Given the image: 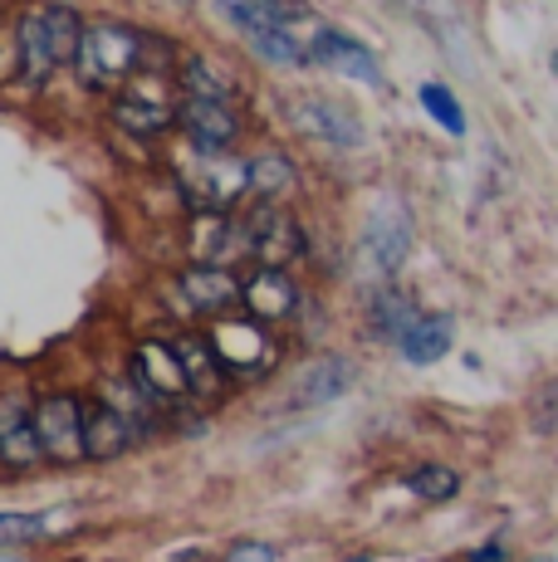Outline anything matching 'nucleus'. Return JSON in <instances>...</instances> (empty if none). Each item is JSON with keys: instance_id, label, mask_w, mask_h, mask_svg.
I'll return each instance as SVG.
<instances>
[{"instance_id": "obj_2", "label": "nucleus", "mask_w": 558, "mask_h": 562, "mask_svg": "<svg viewBox=\"0 0 558 562\" xmlns=\"http://www.w3.org/2000/svg\"><path fill=\"white\" fill-rule=\"evenodd\" d=\"M69 64L79 69V79L89 89H123V83L137 79V64H143V30L123 25V20L83 25Z\"/></svg>"}, {"instance_id": "obj_27", "label": "nucleus", "mask_w": 558, "mask_h": 562, "mask_svg": "<svg viewBox=\"0 0 558 562\" xmlns=\"http://www.w3.org/2000/svg\"><path fill=\"white\" fill-rule=\"evenodd\" d=\"M422 103H426V113H432L436 123H442L446 133H450V137H460V133H466V113H460L456 93H450L446 83H422Z\"/></svg>"}, {"instance_id": "obj_28", "label": "nucleus", "mask_w": 558, "mask_h": 562, "mask_svg": "<svg viewBox=\"0 0 558 562\" xmlns=\"http://www.w3.org/2000/svg\"><path fill=\"white\" fill-rule=\"evenodd\" d=\"M225 562H279V548L275 543H235Z\"/></svg>"}, {"instance_id": "obj_21", "label": "nucleus", "mask_w": 558, "mask_h": 562, "mask_svg": "<svg viewBox=\"0 0 558 562\" xmlns=\"http://www.w3.org/2000/svg\"><path fill=\"white\" fill-rule=\"evenodd\" d=\"M397 348H402V358L416 362V367L442 362L450 352V318H416L412 328L397 338Z\"/></svg>"}, {"instance_id": "obj_22", "label": "nucleus", "mask_w": 558, "mask_h": 562, "mask_svg": "<svg viewBox=\"0 0 558 562\" xmlns=\"http://www.w3.org/2000/svg\"><path fill=\"white\" fill-rule=\"evenodd\" d=\"M171 352H177V362H181V372H187V386H201V392H216L221 386V362H216V352H211V342L207 338H191V333H181L177 342H171Z\"/></svg>"}, {"instance_id": "obj_10", "label": "nucleus", "mask_w": 558, "mask_h": 562, "mask_svg": "<svg viewBox=\"0 0 558 562\" xmlns=\"http://www.w3.org/2000/svg\"><path fill=\"white\" fill-rule=\"evenodd\" d=\"M133 386L147 396H157V402H177V396L191 392L171 342H157V338H147L133 348Z\"/></svg>"}, {"instance_id": "obj_16", "label": "nucleus", "mask_w": 558, "mask_h": 562, "mask_svg": "<svg viewBox=\"0 0 558 562\" xmlns=\"http://www.w3.org/2000/svg\"><path fill=\"white\" fill-rule=\"evenodd\" d=\"M0 460L15 464V470H30L40 460L35 430H30V411L15 402V396H0Z\"/></svg>"}, {"instance_id": "obj_23", "label": "nucleus", "mask_w": 558, "mask_h": 562, "mask_svg": "<svg viewBox=\"0 0 558 562\" xmlns=\"http://www.w3.org/2000/svg\"><path fill=\"white\" fill-rule=\"evenodd\" d=\"M368 318H372V328H378L382 338H392V342H397L416 318H422V313H416V299H412V294H397V289H378V299H372Z\"/></svg>"}, {"instance_id": "obj_13", "label": "nucleus", "mask_w": 558, "mask_h": 562, "mask_svg": "<svg viewBox=\"0 0 558 562\" xmlns=\"http://www.w3.org/2000/svg\"><path fill=\"white\" fill-rule=\"evenodd\" d=\"M171 113H177V108L167 103V93L157 89V83H127V89L113 99V123L127 127V133H137V137L167 133Z\"/></svg>"}, {"instance_id": "obj_17", "label": "nucleus", "mask_w": 558, "mask_h": 562, "mask_svg": "<svg viewBox=\"0 0 558 562\" xmlns=\"http://www.w3.org/2000/svg\"><path fill=\"white\" fill-rule=\"evenodd\" d=\"M241 304L255 313V318H289L299 308V289L289 284L279 269H260L250 284L241 289Z\"/></svg>"}, {"instance_id": "obj_14", "label": "nucleus", "mask_w": 558, "mask_h": 562, "mask_svg": "<svg viewBox=\"0 0 558 562\" xmlns=\"http://www.w3.org/2000/svg\"><path fill=\"white\" fill-rule=\"evenodd\" d=\"M314 64H324V69L348 74V79H358V83H378V79H382V69H378V54H372L368 45H362V40L343 35L338 25H328V35L319 40Z\"/></svg>"}, {"instance_id": "obj_7", "label": "nucleus", "mask_w": 558, "mask_h": 562, "mask_svg": "<svg viewBox=\"0 0 558 562\" xmlns=\"http://www.w3.org/2000/svg\"><path fill=\"white\" fill-rule=\"evenodd\" d=\"M406 250H412V215H406V205L372 211L368 231H362V269L372 279H392L402 269Z\"/></svg>"}, {"instance_id": "obj_4", "label": "nucleus", "mask_w": 558, "mask_h": 562, "mask_svg": "<svg viewBox=\"0 0 558 562\" xmlns=\"http://www.w3.org/2000/svg\"><path fill=\"white\" fill-rule=\"evenodd\" d=\"M241 231H245V255L260 259V269H279L284 274V265H294L304 255L299 221L289 211H279V205H255V215L241 221Z\"/></svg>"}, {"instance_id": "obj_24", "label": "nucleus", "mask_w": 558, "mask_h": 562, "mask_svg": "<svg viewBox=\"0 0 558 562\" xmlns=\"http://www.w3.org/2000/svg\"><path fill=\"white\" fill-rule=\"evenodd\" d=\"M245 187L260 191V196H284L294 187V161L279 157V153H265L255 161H245Z\"/></svg>"}, {"instance_id": "obj_19", "label": "nucleus", "mask_w": 558, "mask_h": 562, "mask_svg": "<svg viewBox=\"0 0 558 562\" xmlns=\"http://www.w3.org/2000/svg\"><path fill=\"white\" fill-rule=\"evenodd\" d=\"M221 372H245V367L265 362V338L260 328H245V323H221V333L211 338Z\"/></svg>"}, {"instance_id": "obj_1", "label": "nucleus", "mask_w": 558, "mask_h": 562, "mask_svg": "<svg viewBox=\"0 0 558 562\" xmlns=\"http://www.w3.org/2000/svg\"><path fill=\"white\" fill-rule=\"evenodd\" d=\"M221 10L260 59L284 64V69H314L328 20L309 0H221Z\"/></svg>"}, {"instance_id": "obj_18", "label": "nucleus", "mask_w": 558, "mask_h": 562, "mask_svg": "<svg viewBox=\"0 0 558 562\" xmlns=\"http://www.w3.org/2000/svg\"><path fill=\"white\" fill-rule=\"evenodd\" d=\"M197 255H207L201 265H211V269H225L231 259H241L245 255V231H241V221H225V215H201L197 221Z\"/></svg>"}, {"instance_id": "obj_6", "label": "nucleus", "mask_w": 558, "mask_h": 562, "mask_svg": "<svg viewBox=\"0 0 558 562\" xmlns=\"http://www.w3.org/2000/svg\"><path fill=\"white\" fill-rule=\"evenodd\" d=\"M181 191L191 196V205H197L201 215H221V211H231L235 201L245 196V161L241 157H231V153H221V157H201L197 167L181 177Z\"/></svg>"}, {"instance_id": "obj_3", "label": "nucleus", "mask_w": 558, "mask_h": 562, "mask_svg": "<svg viewBox=\"0 0 558 562\" xmlns=\"http://www.w3.org/2000/svg\"><path fill=\"white\" fill-rule=\"evenodd\" d=\"M83 20L69 5H35L15 30V49H20V69L30 83H49L64 64L74 59Z\"/></svg>"}, {"instance_id": "obj_5", "label": "nucleus", "mask_w": 558, "mask_h": 562, "mask_svg": "<svg viewBox=\"0 0 558 562\" xmlns=\"http://www.w3.org/2000/svg\"><path fill=\"white\" fill-rule=\"evenodd\" d=\"M289 123H294L309 143H328V147H338V153L362 147V137H368L362 133V117L353 113L348 103L319 99V93H304V99L289 103Z\"/></svg>"}, {"instance_id": "obj_20", "label": "nucleus", "mask_w": 558, "mask_h": 562, "mask_svg": "<svg viewBox=\"0 0 558 562\" xmlns=\"http://www.w3.org/2000/svg\"><path fill=\"white\" fill-rule=\"evenodd\" d=\"M181 89H187V99H207V103H235V79L231 74H221L211 59H201V54H187L177 69Z\"/></svg>"}, {"instance_id": "obj_8", "label": "nucleus", "mask_w": 558, "mask_h": 562, "mask_svg": "<svg viewBox=\"0 0 558 562\" xmlns=\"http://www.w3.org/2000/svg\"><path fill=\"white\" fill-rule=\"evenodd\" d=\"M30 430H35V446H40V460H59V464H74L83 460L79 456V402L74 396H45L35 411H30Z\"/></svg>"}, {"instance_id": "obj_12", "label": "nucleus", "mask_w": 558, "mask_h": 562, "mask_svg": "<svg viewBox=\"0 0 558 562\" xmlns=\"http://www.w3.org/2000/svg\"><path fill=\"white\" fill-rule=\"evenodd\" d=\"M358 382V367H353L348 358H319L309 362L304 372L294 376V392H289V411H314V406H328L338 402L348 386Z\"/></svg>"}, {"instance_id": "obj_15", "label": "nucleus", "mask_w": 558, "mask_h": 562, "mask_svg": "<svg viewBox=\"0 0 558 562\" xmlns=\"http://www.w3.org/2000/svg\"><path fill=\"white\" fill-rule=\"evenodd\" d=\"M181 294H187L191 308L201 313H225L241 304V284H235L231 269H211V265H197L181 274Z\"/></svg>"}, {"instance_id": "obj_11", "label": "nucleus", "mask_w": 558, "mask_h": 562, "mask_svg": "<svg viewBox=\"0 0 558 562\" xmlns=\"http://www.w3.org/2000/svg\"><path fill=\"white\" fill-rule=\"evenodd\" d=\"M133 440H137V430L109 402L79 406V456L83 460H118V456H127Z\"/></svg>"}, {"instance_id": "obj_29", "label": "nucleus", "mask_w": 558, "mask_h": 562, "mask_svg": "<svg viewBox=\"0 0 558 562\" xmlns=\"http://www.w3.org/2000/svg\"><path fill=\"white\" fill-rule=\"evenodd\" d=\"M0 562H15V558H5V553H0Z\"/></svg>"}, {"instance_id": "obj_25", "label": "nucleus", "mask_w": 558, "mask_h": 562, "mask_svg": "<svg viewBox=\"0 0 558 562\" xmlns=\"http://www.w3.org/2000/svg\"><path fill=\"white\" fill-rule=\"evenodd\" d=\"M406 490H412L416 499H426V504H446V499H456L460 474L446 470V464H416V470L406 474Z\"/></svg>"}, {"instance_id": "obj_26", "label": "nucleus", "mask_w": 558, "mask_h": 562, "mask_svg": "<svg viewBox=\"0 0 558 562\" xmlns=\"http://www.w3.org/2000/svg\"><path fill=\"white\" fill-rule=\"evenodd\" d=\"M59 514H0V543H35L49 538Z\"/></svg>"}, {"instance_id": "obj_9", "label": "nucleus", "mask_w": 558, "mask_h": 562, "mask_svg": "<svg viewBox=\"0 0 558 562\" xmlns=\"http://www.w3.org/2000/svg\"><path fill=\"white\" fill-rule=\"evenodd\" d=\"M171 123H181L187 143L197 147L201 157H221L231 153L235 133H241V117L225 103H207V99H181V108L171 113Z\"/></svg>"}]
</instances>
